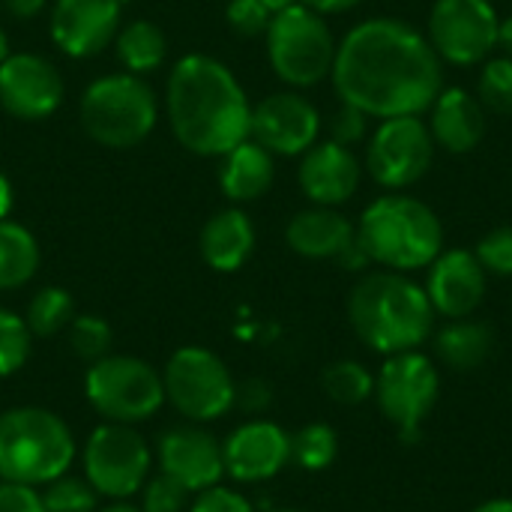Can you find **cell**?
<instances>
[{
	"instance_id": "obj_33",
	"label": "cell",
	"mask_w": 512,
	"mask_h": 512,
	"mask_svg": "<svg viewBox=\"0 0 512 512\" xmlns=\"http://www.w3.org/2000/svg\"><path fill=\"white\" fill-rule=\"evenodd\" d=\"M30 330L21 315L0 309V378L15 375L30 357Z\"/></svg>"
},
{
	"instance_id": "obj_42",
	"label": "cell",
	"mask_w": 512,
	"mask_h": 512,
	"mask_svg": "<svg viewBox=\"0 0 512 512\" xmlns=\"http://www.w3.org/2000/svg\"><path fill=\"white\" fill-rule=\"evenodd\" d=\"M297 3L309 6L318 15H339V12H348V9L360 6L363 0H297Z\"/></svg>"
},
{
	"instance_id": "obj_28",
	"label": "cell",
	"mask_w": 512,
	"mask_h": 512,
	"mask_svg": "<svg viewBox=\"0 0 512 512\" xmlns=\"http://www.w3.org/2000/svg\"><path fill=\"white\" fill-rule=\"evenodd\" d=\"M75 318V300L66 288L48 285L42 291L33 294L24 324L33 336H54L60 330H66Z\"/></svg>"
},
{
	"instance_id": "obj_26",
	"label": "cell",
	"mask_w": 512,
	"mask_h": 512,
	"mask_svg": "<svg viewBox=\"0 0 512 512\" xmlns=\"http://www.w3.org/2000/svg\"><path fill=\"white\" fill-rule=\"evenodd\" d=\"M114 51L126 72L144 78L147 72L162 69V63L168 57V36L159 24H153L147 18H135L117 30Z\"/></svg>"
},
{
	"instance_id": "obj_38",
	"label": "cell",
	"mask_w": 512,
	"mask_h": 512,
	"mask_svg": "<svg viewBox=\"0 0 512 512\" xmlns=\"http://www.w3.org/2000/svg\"><path fill=\"white\" fill-rule=\"evenodd\" d=\"M366 135H369V114H363L360 108L342 102L339 111L330 120V141L354 147V144L366 141Z\"/></svg>"
},
{
	"instance_id": "obj_14",
	"label": "cell",
	"mask_w": 512,
	"mask_h": 512,
	"mask_svg": "<svg viewBox=\"0 0 512 512\" xmlns=\"http://www.w3.org/2000/svg\"><path fill=\"white\" fill-rule=\"evenodd\" d=\"M321 135L318 108L297 90L264 96L252 108L249 138L273 156H303Z\"/></svg>"
},
{
	"instance_id": "obj_4",
	"label": "cell",
	"mask_w": 512,
	"mask_h": 512,
	"mask_svg": "<svg viewBox=\"0 0 512 512\" xmlns=\"http://www.w3.org/2000/svg\"><path fill=\"white\" fill-rule=\"evenodd\" d=\"M357 240L372 264L411 273L429 267L444 252V225L426 201L387 192L360 213Z\"/></svg>"
},
{
	"instance_id": "obj_3",
	"label": "cell",
	"mask_w": 512,
	"mask_h": 512,
	"mask_svg": "<svg viewBox=\"0 0 512 512\" xmlns=\"http://www.w3.org/2000/svg\"><path fill=\"white\" fill-rule=\"evenodd\" d=\"M435 309L414 279L396 270L366 273L348 294V321L378 354L417 351L435 330Z\"/></svg>"
},
{
	"instance_id": "obj_36",
	"label": "cell",
	"mask_w": 512,
	"mask_h": 512,
	"mask_svg": "<svg viewBox=\"0 0 512 512\" xmlns=\"http://www.w3.org/2000/svg\"><path fill=\"white\" fill-rule=\"evenodd\" d=\"M189 489L168 474H159L144 483V512H183L189 510Z\"/></svg>"
},
{
	"instance_id": "obj_39",
	"label": "cell",
	"mask_w": 512,
	"mask_h": 512,
	"mask_svg": "<svg viewBox=\"0 0 512 512\" xmlns=\"http://www.w3.org/2000/svg\"><path fill=\"white\" fill-rule=\"evenodd\" d=\"M189 512H255V507L249 504L246 495L216 483L195 495V501L189 504Z\"/></svg>"
},
{
	"instance_id": "obj_51",
	"label": "cell",
	"mask_w": 512,
	"mask_h": 512,
	"mask_svg": "<svg viewBox=\"0 0 512 512\" xmlns=\"http://www.w3.org/2000/svg\"><path fill=\"white\" fill-rule=\"evenodd\" d=\"M273 512H303V510H273Z\"/></svg>"
},
{
	"instance_id": "obj_7",
	"label": "cell",
	"mask_w": 512,
	"mask_h": 512,
	"mask_svg": "<svg viewBox=\"0 0 512 512\" xmlns=\"http://www.w3.org/2000/svg\"><path fill=\"white\" fill-rule=\"evenodd\" d=\"M264 39L267 60L285 84L303 90L330 78L339 42L333 39L324 15L312 12L309 6L291 3L288 9L276 12Z\"/></svg>"
},
{
	"instance_id": "obj_31",
	"label": "cell",
	"mask_w": 512,
	"mask_h": 512,
	"mask_svg": "<svg viewBox=\"0 0 512 512\" xmlns=\"http://www.w3.org/2000/svg\"><path fill=\"white\" fill-rule=\"evenodd\" d=\"M477 99L486 111L510 117L512 114V57H489L477 78Z\"/></svg>"
},
{
	"instance_id": "obj_45",
	"label": "cell",
	"mask_w": 512,
	"mask_h": 512,
	"mask_svg": "<svg viewBox=\"0 0 512 512\" xmlns=\"http://www.w3.org/2000/svg\"><path fill=\"white\" fill-rule=\"evenodd\" d=\"M12 204H15V192H12V183L6 174H0V219H9L12 213Z\"/></svg>"
},
{
	"instance_id": "obj_43",
	"label": "cell",
	"mask_w": 512,
	"mask_h": 512,
	"mask_svg": "<svg viewBox=\"0 0 512 512\" xmlns=\"http://www.w3.org/2000/svg\"><path fill=\"white\" fill-rule=\"evenodd\" d=\"M45 3H48V0H3L6 12H9L12 18H21V21L36 18V15L45 9Z\"/></svg>"
},
{
	"instance_id": "obj_22",
	"label": "cell",
	"mask_w": 512,
	"mask_h": 512,
	"mask_svg": "<svg viewBox=\"0 0 512 512\" xmlns=\"http://www.w3.org/2000/svg\"><path fill=\"white\" fill-rule=\"evenodd\" d=\"M354 237H357V225L348 216H342L336 207H318V204L291 216L285 228V243L291 246V252L312 261H327V258L336 261L354 243Z\"/></svg>"
},
{
	"instance_id": "obj_12",
	"label": "cell",
	"mask_w": 512,
	"mask_h": 512,
	"mask_svg": "<svg viewBox=\"0 0 512 512\" xmlns=\"http://www.w3.org/2000/svg\"><path fill=\"white\" fill-rule=\"evenodd\" d=\"M435 162V138L420 114L381 120L366 144L369 177L390 192L420 183Z\"/></svg>"
},
{
	"instance_id": "obj_46",
	"label": "cell",
	"mask_w": 512,
	"mask_h": 512,
	"mask_svg": "<svg viewBox=\"0 0 512 512\" xmlns=\"http://www.w3.org/2000/svg\"><path fill=\"white\" fill-rule=\"evenodd\" d=\"M498 48H504V54L512 57V15L504 18L501 27H498Z\"/></svg>"
},
{
	"instance_id": "obj_8",
	"label": "cell",
	"mask_w": 512,
	"mask_h": 512,
	"mask_svg": "<svg viewBox=\"0 0 512 512\" xmlns=\"http://www.w3.org/2000/svg\"><path fill=\"white\" fill-rule=\"evenodd\" d=\"M84 396L90 408L108 423L135 426L141 420H150L165 405V384L150 363L138 357L108 354L90 363L84 375Z\"/></svg>"
},
{
	"instance_id": "obj_5",
	"label": "cell",
	"mask_w": 512,
	"mask_h": 512,
	"mask_svg": "<svg viewBox=\"0 0 512 512\" xmlns=\"http://www.w3.org/2000/svg\"><path fill=\"white\" fill-rule=\"evenodd\" d=\"M75 438L69 426L45 408H12L0 414V480L48 486L69 474Z\"/></svg>"
},
{
	"instance_id": "obj_6",
	"label": "cell",
	"mask_w": 512,
	"mask_h": 512,
	"mask_svg": "<svg viewBox=\"0 0 512 512\" xmlns=\"http://www.w3.org/2000/svg\"><path fill=\"white\" fill-rule=\"evenodd\" d=\"M78 117L96 144L108 150H129L156 129L159 99L141 75L111 72L87 84Z\"/></svg>"
},
{
	"instance_id": "obj_40",
	"label": "cell",
	"mask_w": 512,
	"mask_h": 512,
	"mask_svg": "<svg viewBox=\"0 0 512 512\" xmlns=\"http://www.w3.org/2000/svg\"><path fill=\"white\" fill-rule=\"evenodd\" d=\"M0 512H48L42 504V492L36 486L0 483Z\"/></svg>"
},
{
	"instance_id": "obj_19",
	"label": "cell",
	"mask_w": 512,
	"mask_h": 512,
	"mask_svg": "<svg viewBox=\"0 0 512 512\" xmlns=\"http://www.w3.org/2000/svg\"><path fill=\"white\" fill-rule=\"evenodd\" d=\"M156 459H159L162 474L174 477L189 492L210 489L225 474L222 444L210 432L195 429V426L168 429L156 444Z\"/></svg>"
},
{
	"instance_id": "obj_44",
	"label": "cell",
	"mask_w": 512,
	"mask_h": 512,
	"mask_svg": "<svg viewBox=\"0 0 512 512\" xmlns=\"http://www.w3.org/2000/svg\"><path fill=\"white\" fill-rule=\"evenodd\" d=\"M336 261H339L345 270H363V267H369V264H372V261H369V255H366V249L360 246V240H357V237H354V243H351V246L336 258Z\"/></svg>"
},
{
	"instance_id": "obj_29",
	"label": "cell",
	"mask_w": 512,
	"mask_h": 512,
	"mask_svg": "<svg viewBox=\"0 0 512 512\" xmlns=\"http://www.w3.org/2000/svg\"><path fill=\"white\" fill-rule=\"evenodd\" d=\"M321 384H324V393L336 402V405H363L366 399L375 396V378L372 372L357 363V360H339V363H330L321 375Z\"/></svg>"
},
{
	"instance_id": "obj_48",
	"label": "cell",
	"mask_w": 512,
	"mask_h": 512,
	"mask_svg": "<svg viewBox=\"0 0 512 512\" xmlns=\"http://www.w3.org/2000/svg\"><path fill=\"white\" fill-rule=\"evenodd\" d=\"M261 3H264V6H267V9H270L273 15H276V12H282V9H288L291 3H297V0H261Z\"/></svg>"
},
{
	"instance_id": "obj_15",
	"label": "cell",
	"mask_w": 512,
	"mask_h": 512,
	"mask_svg": "<svg viewBox=\"0 0 512 512\" xmlns=\"http://www.w3.org/2000/svg\"><path fill=\"white\" fill-rule=\"evenodd\" d=\"M63 75L42 54H9L0 63V108L15 120H45L63 102Z\"/></svg>"
},
{
	"instance_id": "obj_10",
	"label": "cell",
	"mask_w": 512,
	"mask_h": 512,
	"mask_svg": "<svg viewBox=\"0 0 512 512\" xmlns=\"http://www.w3.org/2000/svg\"><path fill=\"white\" fill-rule=\"evenodd\" d=\"M438 366L420 351L390 354L375 378V399L381 414L411 441L420 435L426 417L438 405Z\"/></svg>"
},
{
	"instance_id": "obj_34",
	"label": "cell",
	"mask_w": 512,
	"mask_h": 512,
	"mask_svg": "<svg viewBox=\"0 0 512 512\" xmlns=\"http://www.w3.org/2000/svg\"><path fill=\"white\" fill-rule=\"evenodd\" d=\"M96 489L87 480L78 477H57L45 486L42 504L48 512H93L96 510Z\"/></svg>"
},
{
	"instance_id": "obj_2",
	"label": "cell",
	"mask_w": 512,
	"mask_h": 512,
	"mask_svg": "<svg viewBox=\"0 0 512 512\" xmlns=\"http://www.w3.org/2000/svg\"><path fill=\"white\" fill-rule=\"evenodd\" d=\"M165 108L174 138L195 156H225L249 138V96L237 75L216 57H180L168 72Z\"/></svg>"
},
{
	"instance_id": "obj_30",
	"label": "cell",
	"mask_w": 512,
	"mask_h": 512,
	"mask_svg": "<svg viewBox=\"0 0 512 512\" xmlns=\"http://www.w3.org/2000/svg\"><path fill=\"white\" fill-rule=\"evenodd\" d=\"M339 438L327 423H309L297 435H291V462L303 471H324L336 462Z\"/></svg>"
},
{
	"instance_id": "obj_9",
	"label": "cell",
	"mask_w": 512,
	"mask_h": 512,
	"mask_svg": "<svg viewBox=\"0 0 512 512\" xmlns=\"http://www.w3.org/2000/svg\"><path fill=\"white\" fill-rule=\"evenodd\" d=\"M165 399L195 423L228 414L237 402V384L228 366L201 345H186L171 354L162 372Z\"/></svg>"
},
{
	"instance_id": "obj_17",
	"label": "cell",
	"mask_w": 512,
	"mask_h": 512,
	"mask_svg": "<svg viewBox=\"0 0 512 512\" xmlns=\"http://www.w3.org/2000/svg\"><path fill=\"white\" fill-rule=\"evenodd\" d=\"M486 282L489 273L483 270L474 252L447 249L429 264V279L423 288L435 315L456 321L471 318V312H477V306L486 297Z\"/></svg>"
},
{
	"instance_id": "obj_32",
	"label": "cell",
	"mask_w": 512,
	"mask_h": 512,
	"mask_svg": "<svg viewBox=\"0 0 512 512\" xmlns=\"http://www.w3.org/2000/svg\"><path fill=\"white\" fill-rule=\"evenodd\" d=\"M69 330V345L72 351L87 360V363H96L102 357L111 354V345H114V333L108 327L105 318H96V315H75L72 324L66 327Z\"/></svg>"
},
{
	"instance_id": "obj_27",
	"label": "cell",
	"mask_w": 512,
	"mask_h": 512,
	"mask_svg": "<svg viewBox=\"0 0 512 512\" xmlns=\"http://www.w3.org/2000/svg\"><path fill=\"white\" fill-rule=\"evenodd\" d=\"M39 258L36 237L24 225L0 219V291L27 285L39 270Z\"/></svg>"
},
{
	"instance_id": "obj_35",
	"label": "cell",
	"mask_w": 512,
	"mask_h": 512,
	"mask_svg": "<svg viewBox=\"0 0 512 512\" xmlns=\"http://www.w3.org/2000/svg\"><path fill=\"white\" fill-rule=\"evenodd\" d=\"M474 255L486 273L512 276V225H501V228H492L489 234H483Z\"/></svg>"
},
{
	"instance_id": "obj_16",
	"label": "cell",
	"mask_w": 512,
	"mask_h": 512,
	"mask_svg": "<svg viewBox=\"0 0 512 512\" xmlns=\"http://www.w3.org/2000/svg\"><path fill=\"white\" fill-rule=\"evenodd\" d=\"M123 0H54L48 30L69 57H93L108 48L120 30Z\"/></svg>"
},
{
	"instance_id": "obj_49",
	"label": "cell",
	"mask_w": 512,
	"mask_h": 512,
	"mask_svg": "<svg viewBox=\"0 0 512 512\" xmlns=\"http://www.w3.org/2000/svg\"><path fill=\"white\" fill-rule=\"evenodd\" d=\"M102 512H144V510H138V507H132V504H126V501H114L111 507H105Z\"/></svg>"
},
{
	"instance_id": "obj_20",
	"label": "cell",
	"mask_w": 512,
	"mask_h": 512,
	"mask_svg": "<svg viewBox=\"0 0 512 512\" xmlns=\"http://www.w3.org/2000/svg\"><path fill=\"white\" fill-rule=\"evenodd\" d=\"M360 159L354 156L351 147L336 144V141H315L297 171V183L303 195L318 204V207H339L351 201L360 189Z\"/></svg>"
},
{
	"instance_id": "obj_23",
	"label": "cell",
	"mask_w": 512,
	"mask_h": 512,
	"mask_svg": "<svg viewBox=\"0 0 512 512\" xmlns=\"http://www.w3.org/2000/svg\"><path fill=\"white\" fill-rule=\"evenodd\" d=\"M255 252V225L240 207L213 213L201 228V258L216 273L240 270Z\"/></svg>"
},
{
	"instance_id": "obj_47",
	"label": "cell",
	"mask_w": 512,
	"mask_h": 512,
	"mask_svg": "<svg viewBox=\"0 0 512 512\" xmlns=\"http://www.w3.org/2000/svg\"><path fill=\"white\" fill-rule=\"evenodd\" d=\"M474 512H512V501L510 498H498V501H486L480 504Z\"/></svg>"
},
{
	"instance_id": "obj_21",
	"label": "cell",
	"mask_w": 512,
	"mask_h": 512,
	"mask_svg": "<svg viewBox=\"0 0 512 512\" xmlns=\"http://www.w3.org/2000/svg\"><path fill=\"white\" fill-rule=\"evenodd\" d=\"M429 111V132L435 138V147H444L447 153H471L486 138L489 111L465 87H444Z\"/></svg>"
},
{
	"instance_id": "obj_41",
	"label": "cell",
	"mask_w": 512,
	"mask_h": 512,
	"mask_svg": "<svg viewBox=\"0 0 512 512\" xmlns=\"http://www.w3.org/2000/svg\"><path fill=\"white\" fill-rule=\"evenodd\" d=\"M234 405H240L246 411H264L270 405V387L264 381L252 378V381L237 387V402Z\"/></svg>"
},
{
	"instance_id": "obj_18",
	"label": "cell",
	"mask_w": 512,
	"mask_h": 512,
	"mask_svg": "<svg viewBox=\"0 0 512 512\" xmlns=\"http://www.w3.org/2000/svg\"><path fill=\"white\" fill-rule=\"evenodd\" d=\"M225 474L240 483L273 480L291 462V435L267 420H249L222 444Z\"/></svg>"
},
{
	"instance_id": "obj_24",
	"label": "cell",
	"mask_w": 512,
	"mask_h": 512,
	"mask_svg": "<svg viewBox=\"0 0 512 512\" xmlns=\"http://www.w3.org/2000/svg\"><path fill=\"white\" fill-rule=\"evenodd\" d=\"M219 159H222L219 186L228 201L246 204V201H258L261 195L270 192V186L276 180V162H273V153L264 150L258 141L246 138L243 144H237L234 150H228Z\"/></svg>"
},
{
	"instance_id": "obj_13",
	"label": "cell",
	"mask_w": 512,
	"mask_h": 512,
	"mask_svg": "<svg viewBox=\"0 0 512 512\" xmlns=\"http://www.w3.org/2000/svg\"><path fill=\"white\" fill-rule=\"evenodd\" d=\"M501 18L492 0H435L429 12V45L450 66H477L498 48Z\"/></svg>"
},
{
	"instance_id": "obj_1",
	"label": "cell",
	"mask_w": 512,
	"mask_h": 512,
	"mask_svg": "<svg viewBox=\"0 0 512 512\" xmlns=\"http://www.w3.org/2000/svg\"><path fill=\"white\" fill-rule=\"evenodd\" d=\"M330 81L342 102L390 120L432 108L444 90V63L414 24L369 18L354 24L336 45Z\"/></svg>"
},
{
	"instance_id": "obj_50",
	"label": "cell",
	"mask_w": 512,
	"mask_h": 512,
	"mask_svg": "<svg viewBox=\"0 0 512 512\" xmlns=\"http://www.w3.org/2000/svg\"><path fill=\"white\" fill-rule=\"evenodd\" d=\"M9 54H12V51H9V36H6V30L0 27V63H3Z\"/></svg>"
},
{
	"instance_id": "obj_11",
	"label": "cell",
	"mask_w": 512,
	"mask_h": 512,
	"mask_svg": "<svg viewBox=\"0 0 512 512\" xmlns=\"http://www.w3.org/2000/svg\"><path fill=\"white\" fill-rule=\"evenodd\" d=\"M84 480L111 501H126L150 480V447L123 423H105L84 444Z\"/></svg>"
},
{
	"instance_id": "obj_37",
	"label": "cell",
	"mask_w": 512,
	"mask_h": 512,
	"mask_svg": "<svg viewBox=\"0 0 512 512\" xmlns=\"http://www.w3.org/2000/svg\"><path fill=\"white\" fill-rule=\"evenodd\" d=\"M225 18L240 36H264L273 21V12L261 0H231Z\"/></svg>"
},
{
	"instance_id": "obj_25",
	"label": "cell",
	"mask_w": 512,
	"mask_h": 512,
	"mask_svg": "<svg viewBox=\"0 0 512 512\" xmlns=\"http://www.w3.org/2000/svg\"><path fill=\"white\" fill-rule=\"evenodd\" d=\"M495 351V330L483 321L456 318L435 336V354L456 372L480 369Z\"/></svg>"
}]
</instances>
